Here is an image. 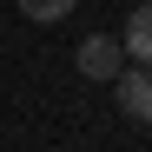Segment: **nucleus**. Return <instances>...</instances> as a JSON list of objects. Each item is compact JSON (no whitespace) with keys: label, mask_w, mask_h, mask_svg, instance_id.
Returning <instances> with one entry per match:
<instances>
[{"label":"nucleus","mask_w":152,"mask_h":152,"mask_svg":"<svg viewBox=\"0 0 152 152\" xmlns=\"http://www.w3.org/2000/svg\"><path fill=\"white\" fill-rule=\"evenodd\" d=\"M113 106L132 119V126H152V66L126 60V66L113 73Z\"/></svg>","instance_id":"1"},{"label":"nucleus","mask_w":152,"mask_h":152,"mask_svg":"<svg viewBox=\"0 0 152 152\" xmlns=\"http://www.w3.org/2000/svg\"><path fill=\"white\" fill-rule=\"evenodd\" d=\"M119 46H126V60L152 66V0H139V7L126 13V33H119Z\"/></svg>","instance_id":"3"},{"label":"nucleus","mask_w":152,"mask_h":152,"mask_svg":"<svg viewBox=\"0 0 152 152\" xmlns=\"http://www.w3.org/2000/svg\"><path fill=\"white\" fill-rule=\"evenodd\" d=\"M73 7H80V0H20V13H27V20H40V27H53V20H66Z\"/></svg>","instance_id":"4"},{"label":"nucleus","mask_w":152,"mask_h":152,"mask_svg":"<svg viewBox=\"0 0 152 152\" xmlns=\"http://www.w3.org/2000/svg\"><path fill=\"white\" fill-rule=\"evenodd\" d=\"M73 66H80L93 86H113V73L126 66V46H119L113 33H86V40H80V53H73Z\"/></svg>","instance_id":"2"}]
</instances>
